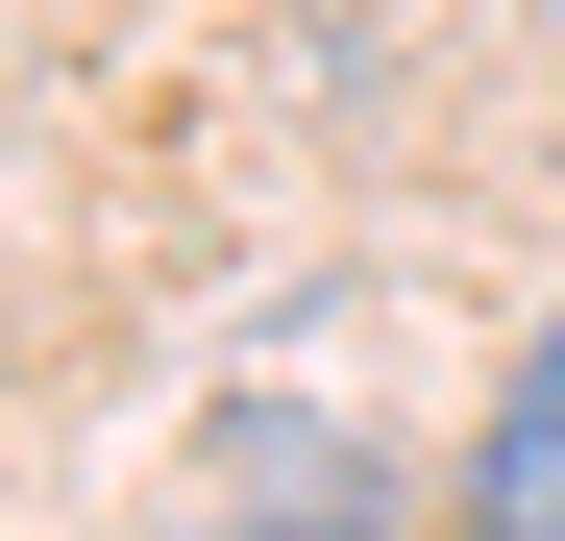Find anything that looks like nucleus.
Instances as JSON below:
<instances>
[{
  "label": "nucleus",
  "instance_id": "obj_1",
  "mask_svg": "<svg viewBox=\"0 0 565 541\" xmlns=\"http://www.w3.org/2000/svg\"><path fill=\"white\" fill-rule=\"evenodd\" d=\"M443 517H467V541H565V344L467 418V492H443Z\"/></svg>",
  "mask_w": 565,
  "mask_h": 541
}]
</instances>
